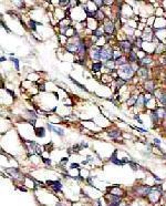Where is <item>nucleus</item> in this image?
I'll return each instance as SVG.
<instances>
[{
	"mask_svg": "<svg viewBox=\"0 0 166 206\" xmlns=\"http://www.w3.org/2000/svg\"><path fill=\"white\" fill-rule=\"evenodd\" d=\"M101 60L104 61H109L113 59V52H112L111 49H106V48H102L101 49V56H100Z\"/></svg>",
	"mask_w": 166,
	"mask_h": 206,
	"instance_id": "nucleus-1",
	"label": "nucleus"
},
{
	"mask_svg": "<svg viewBox=\"0 0 166 206\" xmlns=\"http://www.w3.org/2000/svg\"><path fill=\"white\" fill-rule=\"evenodd\" d=\"M120 47H121V48L124 50V51L128 52V53H130V52L132 51V50H131L132 44H131L130 41H122V42H120Z\"/></svg>",
	"mask_w": 166,
	"mask_h": 206,
	"instance_id": "nucleus-2",
	"label": "nucleus"
},
{
	"mask_svg": "<svg viewBox=\"0 0 166 206\" xmlns=\"http://www.w3.org/2000/svg\"><path fill=\"white\" fill-rule=\"evenodd\" d=\"M133 68L131 67V66H128V64H126V66H123L122 68H121V72H123V73H125L126 76H128V77H131L132 74H133Z\"/></svg>",
	"mask_w": 166,
	"mask_h": 206,
	"instance_id": "nucleus-3",
	"label": "nucleus"
},
{
	"mask_svg": "<svg viewBox=\"0 0 166 206\" xmlns=\"http://www.w3.org/2000/svg\"><path fill=\"white\" fill-rule=\"evenodd\" d=\"M136 192L140 195H148L149 192H151V187L148 186H141L136 188Z\"/></svg>",
	"mask_w": 166,
	"mask_h": 206,
	"instance_id": "nucleus-4",
	"label": "nucleus"
},
{
	"mask_svg": "<svg viewBox=\"0 0 166 206\" xmlns=\"http://www.w3.org/2000/svg\"><path fill=\"white\" fill-rule=\"evenodd\" d=\"M48 184H51V186L53 187V189H54L56 192L60 191V189L62 188L61 183H60V182H58V181H54V182H52V181H48Z\"/></svg>",
	"mask_w": 166,
	"mask_h": 206,
	"instance_id": "nucleus-5",
	"label": "nucleus"
},
{
	"mask_svg": "<svg viewBox=\"0 0 166 206\" xmlns=\"http://www.w3.org/2000/svg\"><path fill=\"white\" fill-rule=\"evenodd\" d=\"M48 128H49V130H52V131H54L57 134H59V135H64V131L62 130V129H60V128H54V126H52L51 124H48Z\"/></svg>",
	"mask_w": 166,
	"mask_h": 206,
	"instance_id": "nucleus-6",
	"label": "nucleus"
},
{
	"mask_svg": "<svg viewBox=\"0 0 166 206\" xmlns=\"http://www.w3.org/2000/svg\"><path fill=\"white\" fill-rule=\"evenodd\" d=\"M105 32L106 33H112L113 32V30H114V24H113V22H108L105 24Z\"/></svg>",
	"mask_w": 166,
	"mask_h": 206,
	"instance_id": "nucleus-7",
	"label": "nucleus"
},
{
	"mask_svg": "<svg viewBox=\"0 0 166 206\" xmlns=\"http://www.w3.org/2000/svg\"><path fill=\"white\" fill-rule=\"evenodd\" d=\"M115 63L116 64H119V66H121V67H123V66H126L127 64V59L126 58H117V60H115Z\"/></svg>",
	"mask_w": 166,
	"mask_h": 206,
	"instance_id": "nucleus-8",
	"label": "nucleus"
},
{
	"mask_svg": "<svg viewBox=\"0 0 166 206\" xmlns=\"http://www.w3.org/2000/svg\"><path fill=\"white\" fill-rule=\"evenodd\" d=\"M101 49H102V48H95V49L93 50L92 56H93V58H94L95 60H99V59H100V56H101Z\"/></svg>",
	"mask_w": 166,
	"mask_h": 206,
	"instance_id": "nucleus-9",
	"label": "nucleus"
},
{
	"mask_svg": "<svg viewBox=\"0 0 166 206\" xmlns=\"http://www.w3.org/2000/svg\"><path fill=\"white\" fill-rule=\"evenodd\" d=\"M36 134H37V136H39V137H44L46 136V130L43 128L36 129Z\"/></svg>",
	"mask_w": 166,
	"mask_h": 206,
	"instance_id": "nucleus-10",
	"label": "nucleus"
},
{
	"mask_svg": "<svg viewBox=\"0 0 166 206\" xmlns=\"http://www.w3.org/2000/svg\"><path fill=\"white\" fill-rule=\"evenodd\" d=\"M111 162L115 163V164H117V165H122V164H123V162H122V161L116 160V152H114V153H113V155H112V157H111Z\"/></svg>",
	"mask_w": 166,
	"mask_h": 206,
	"instance_id": "nucleus-11",
	"label": "nucleus"
},
{
	"mask_svg": "<svg viewBox=\"0 0 166 206\" xmlns=\"http://www.w3.org/2000/svg\"><path fill=\"white\" fill-rule=\"evenodd\" d=\"M128 59H130V61H132V62H137V56L135 54V52L131 51L130 53H128Z\"/></svg>",
	"mask_w": 166,
	"mask_h": 206,
	"instance_id": "nucleus-12",
	"label": "nucleus"
},
{
	"mask_svg": "<svg viewBox=\"0 0 166 206\" xmlns=\"http://www.w3.org/2000/svg\"><path fill=\"white\" fill-rule=\"evenodd\" d=\"M120 135H121V132L117 130H113V131L109 132V136H111V137H119Z\"/></svg>",
	"mask_w": 166,
	"mask_h": 206,
	"instance_id": "nucleus-13",
	"label": "nucleus"
},
{
	"mask_svg": "<svg viewBox=\"0 0 166 206\" xmlns=\"http://www.w3.org/2000/svg\"><path fill=\"white\" fill-rule=\"evenodd\" d=\"M85 50H87V48H85V46H84L83 42H79V52H80V54L85 53Z\"/></svg>",
	"mask_w": 166,
	"mask_h": 206,
	"instance_id": "nucleus-14",
	"label": "nucleus"
},
{
	"mask_svg": "<svg viewBox=\"0 0 166 206\" xmlns=\"http://www.w3.org/2000/svg\"><path fill=\"white\" fill-rule=\"evenodd\" d=\"M151 119L153 122H157L158 121V113L156 112V111H154V112L151 113Z\"/></svg>",
	"mask_w": 166,
	"mask_h": 206,
	"instance_id": "nucleus-15",
	"label": "nucleus"
},
{
	"mask_svg": "<svg viewBox=\"0 0 166 206\" xmlns=\"http://www.w3.org/2000/svg\"><path fill=\"white\" fill-rule=\"evenodd\" d=\"M101 68H102V63H101V62H96V63H93V66H92L93 71H99Z\"/></svg>",
	"mask_w": 166,
	"mask_h": 206,
	"instance_id": "nucleus-16",
	"label": "nucleus"
},
{
	"mask_svg": "<svg viewBox=\"0 0 166 206\" xmlns=\"http://www.w3.org/2000/svg\"><path fill=\"white\" fill-rule=\"evenodd\" d=\"M145 102H146V100L144 99V97H142V96H140L137 98V100H136V105H141V104H145Z\"/></svg>",
	"mask_w": 166,
	"mask_h": 206,
	"instance_id": "nucleus-17",
	"label": "nucleus"
},
{
	"mask_svg": "<svg viewBox=\"0 0 166 206\" xmlns=\"http://www.w3.org/2000/svg\"><path fill=\"white\" fill-rule=\"evenodd\" d=\"M93 16L98 19H103L104 18V14H103V12H101V10H98L96 12H93Z\"/></svg>",
	"mask_w": 166,
	"mask_h": 206,
	"instance_id": "nucleus-18",
	"label": "nucleus"
},
{
	"mask_svg": "<svg viewBox=\"0 0 166 206\" xmlns=\"http://www.w3.org/2000/svg\"><path fill=\"white\" fill-rule=\"evenodd\" d=\"M70 79H71V81H72V82H73L74 84H77V86H78V87H79L80 89H82V90H84V91H88V90H87V89H85V88H84V87L82 86V84H80V83H79L78 81H76V80H74V79H72V78H70Z\"/></svg>",
	"mask_w": 166,
	"mask_h": 206,
	"instance_id": "nucleus-19",
	"label": "nucleus"
},
{
	"mask_svg": "<svg viewBox=\"0 0 166 206\" xmlns=\"http://www.w3.org/2000/svg\"><path fill=\"white\" fill-rule=\"evenodd\" d=\"M145 87H146V89L148 90L149 92H153V91H154V90H153V82H148V83H146Z\"/></svg>",
	"mask_w": 166,
	"mask_h": 206,
	"instance_id": "nucleus-20",
	"label": "nucleus"
},
{
	"mask_svg": "<svg viewBox=\"0 0 166 206\" xmlns=\"http://www.w3.org/2000/svg\"><path fill=\"white\" fill-rule=\"evenodd\" d=\"M159 100H160V103L163 105H166V94H162V96L159 97Z\"/></svg>",
	"mask_w": 166,
	"mask_h": 206,
	"instance_id": "nucleus-21",
	"label": "nucleus"
},
{
	"mask_svg": "<svg viewBox=\"0 0 166 206\" xmlns=\"http://www.w3.org/2000/svg\"><path fill=\"white\" fill-rule=\"evenodd\" d=\"M11 60L13 61L14 66H16V70H19V60L18 59H13V58H11Z\"/></svg>",
	"mask_w": 166,
	"mask_h": 206,
	"instance_id": "nucleus-22",
	"label": "nucleus"
},
{
	"mask_svg": "<svg viewBox=\"0 0 166 206\" xmlns=\"http://www.w3.org/2000/svg\"><path fill=\"white\" fill-rule=\"evenodd\" d=\"M124 84H125L124 80H121V79H120V80H117V87H122V86H124Z\"/></svg>",
	"mask_w": 166,
	"mask_h": 206,
	"instance_id": "nucleus-23",
	"label": "nucleus"
},
{
	"mask_svg": "<svg viewBox=\"0 0 166 206\" xmlns=\"http://www.w3.org/2000/svg\"><path fill=\"white\" fill-rule=\"evenodd\" d=\"M94 34L96 37H101V36H103V32L101 30H96V31H94Z\"/></svg>",
	"mask_w": 166,
	"mask_h": 206,
	"instance_id": "nucleus-24",
	"label": "nucleus"
},
{
	"mask_svg": "<svg viewBox=\"0 0 166 206\" xmlns=\"http://www.w3.org/2000/svg\"><path fill=\"white\" fill-rule=\"evenodd\" d=\"M30 27L33 29V30H36V22L33 20H30Z\"/></svg>",
	"mask_w": 166,
	"mask_h": 206,
	"instance_id": "nucleus-25",
	"label": "nucleus"
},
{
	"mask_svg": "<svg viewBox=\"0 0 166 206\" xmlns=\"http://www.w3.org/2000/svg\"><path fill=\"white\" fill-rule=\"evenodd\" d=\"M142 74H143V77H147V70H145V69H142Z\"/></svg>",
	"mask_w": 166,
	"mask_h": 206,
	"instance_id": "nucleus-26",
	"label": "nucleus"
},
{
	"mask_svg": "<svg viewBox=\"0 0 166 206\" xmlns=\"http://www.w3.org/2000/svg\"><path fill=\"white\" fill-rule=\"evenodd\" d=\"M43 161L46 162V164H48V165H50V164H51V161H50V160H47V158H43Z\"/></svg>",
	"mask_w": 166,
	"mask_h": 206,
	"instance_id": "nucleus-27",
	"label": "nucleus"
},
{
	"mask_svg": "<svg viewBox=\"0 0 166 206\" xmlns=\"http://www.w3.org/2000/svg\"><path fill=\"white\" fill-rule=\"evenodd\" d=\"M94 3H96V4H98V6L100 7V6H101V4H103L104 2H103V1H94Z\"/></svg>",
	"mask_w": 166,
	"mask_h": 206,
	"instance_id": "nucleus-28",
	"label": "nucleus"
},
{
	"mask_svg": "<svg viewBox=\"0 0 166 206\" xmlns=\"http://www.w3.org/2000/svg\"><path fill=\"white\" fill-rule=\"evenodd\" d=\"M69 3V1L67 0V1H60V4H68Z\"/></svg>",
	"mask_w": 166,
	"mask_h": 206,
	"instance_id": "nucleus-29",
	"label": "nucleus"
},
{
	"mask_svg": "<svg viewBox=\"0 0 166 206\" xmlns=\"http://www.w3.org/2000/svg\"><path fill=\"white\" fill-rule=\"evenodd\" d=\"M154 142H155L156 144H159V143H160V141H159L158 139H155V140H154Z\"/></svg>",
	"mask_w": 166,
	"mask_h": 206,
	"instance_id": "nucleus-30",
	"label": "nucleus"
},
{
	"mask_svg": "<svg viewBox=\"0 0 166 206\" xmlns=\"http://www.w3.org/2000/svg\"><path fill=\"white\" fill-rule=\"evenodd\" d=\"M71 167H72V168H76V167H79V164H72V165H71Z\"/></svg>",
	"mask_w": 166,
	"mask_h": 206,
	"instance_id": "nucleus-31",
	"label": "nucleus"
},
{
	"mask_svg": "<svg viewBox=\"0 0 166 206\" xmlns=\"http://www.w3.org/2000/svg\"><path fill=\"white\" fill-rule=\"evenodd\" d=\"M109 206H113V205H112V204H111V205H109Z\"/></svg>",
	"mask_w": 166,
	"mask_h": 206,
	"instance_id": "nucleus-32",
	"label": "nucleus"
}]
</instances>
